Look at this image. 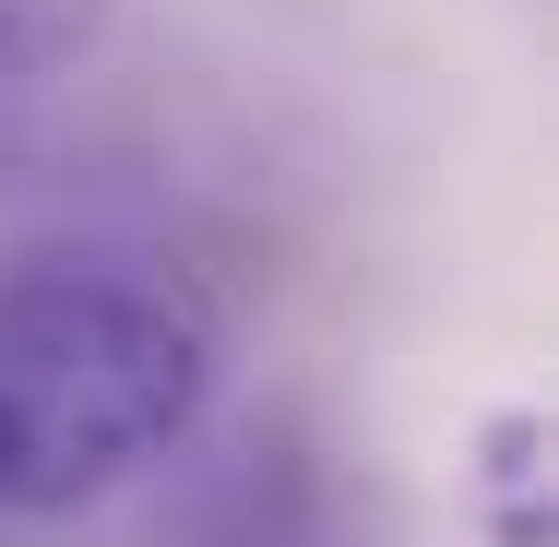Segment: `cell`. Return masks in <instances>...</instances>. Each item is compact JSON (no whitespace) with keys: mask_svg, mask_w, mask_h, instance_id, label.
<instances>
[{"mask_svg":"<svg viewBox=\"0 0 559 547\" xmlns=\"http://www.w3.org/2000/svg\"><path fill=\"white\" fill-rule=\"evenodd\" d=\"M488 488H500V547L548 536V429L536 417H500L488 429Z\"/></svg>","mask_w":559,"mask_h":547,"instance_id":"3","label":"cell"},{"mask_svg":"<svg viewBox=\"0 0 559 547\" xmlns=\"http://www.w3.org/2000/svg\"><path fill=\"white\" fill-rule=\"evenodd\" d=\"M215 393V310L143 250L0 262V512H84L167 464Z\"/></svg>","mask_w":559,"mask_h":547,"instance_id":"1","label":"cell"},{"mask_svg":"<svg viewBox=\"0 0 559 547\" xmlns=\"http://www.w3.org/2000/svg\"><path fill=\"white\" fill-rule=\"evenodd\" d=\"M108 12H119V0H0V143L96 60Z\"/></svg>","mask_w":559,"mask_h":547,"instance_id":"2","label":"cell"}]
</instances>
